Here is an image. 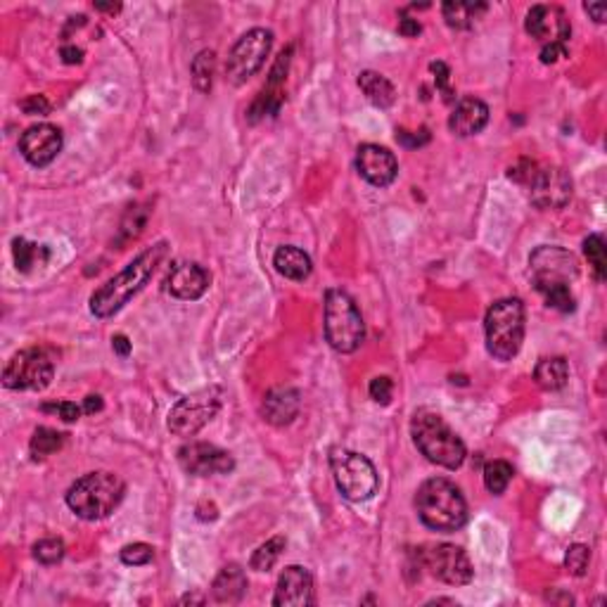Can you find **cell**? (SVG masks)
<instances>
[{"instance_id":"obj_22","label":"cell","mask_w":607,"mask_h":607,"mask_svg":"<svg viewBox=\"0 0 607 607\" xmlns=\"http://www.w3.org/2000/svg\"><path fill=\"white\" fill-rule=\"evenodd\" d=\"M299 406H302V396H299L297 389H292V387H276V389H270L263 396V420L276 425V428H285V425H290L297 418Z\"/></svg>"},{"instance_id":"obj_37","label":"cell","mask_w":607,"mask_h":607,"mask_svg":"<svg viewBox=\"0 0 607 607\" xmlns=\"http://www.w3.org/2000/svg\"><path fill=\"white\" fill-rule=\"evenodd\" d=\"M43 413H55L57 418H62L64 422H76L81 418L83 408L76 406L74 401H55V403H46Z\"/></svg>"},{"instance_id":"obj_15","label":"cell","mask_w":607,"mask_h":607,"mask_svg":"<svg viewBox=\"0 0 607 607\" xmlns=\"http://www.w3.org/2000/svg\"><path fill=\"white\" fill-rule=\"evenodd\" d=\"M290 60H292V46L278 55L273 70H270L269 83L263 86L262 93L256 96V100L252 103L247 112V119L252 124L262 121L266 117H276L280 107L285 103V81H287V70H290Z\"/></svg>"},{"instance_id":"obj_26","label":"cell","mask_w":607,"mask_h":607,"mask_svg":"<svg viewBox=\"0 0 607 607\" xmlns=\"http://www.w3.org/2000/svg\"><path fill=\"white\" fill-rule=\"evenodd\" d=\"M570 378V366L562 356H551V359H541L534 368V379L536 385L545 392H555L567 385Z\"/></svg>"},{"instance_id":"obj_18","label":"cell","mask_w":607,"mask_h":607,"mask_svg":"<svg viewBox=\"0 0 607 607\" xmlns=\"http://www.w3.org/2000/svg\"><path fill=\"white\" fill-rule=\"evenodd\" d=\"M316 603L313 594V577L306 567L290 565L285 567L276 586L273 605L276 607H306Z\"/></svg>"},{"instance_id":"obj_12","label":"cell","mask_w":607,"mask_h":607,"mask_svg":"<svg viewBox=\"0 0 607 607\" xmlns=\"http://www.w3.org/2000/svg\"><path fill=\"white\" fill-rule=\"evenodd\" d=\"M418 558L425 570H429L432 577H437L449 586H465L472 581V562H470L468 553L462 551L461 545L453 544H437L418 548Z\"/></svg>"},{"instance_id":"obj_14","label":"cell","mask_w":607,"mask_h":607,"mask_svg":"<svg viewBox=\"0 0 607 607\" xmlns=\"http://www.w3.org/2000/svg\"><path fill=\"white\" fill-rule=\"evenodd\" d=\"M179 462L187 475L195 477L228 475L235 468L233 455L207 442H190L186 446H180Z\"/></svg>"},{"instance_id":"obj_45","label":"cell","mask_w":607,"mask_h":607,"mask_svg":"<svg viewBox=\"0 0 607 607\" xmlns=\"http://www.w3.org/2000/svg\"><path fill=\"white\" fill-rule=\"evenodd\" d=\"M60 55H62L64 64H79L83 60V50L76 46H62Z\"/></svg>"},{"instance_id":"obj_19","label":"cell","mask_w":607,"mask_h":607,"mask_svg":"<svg viewBox=\"0 0 607 607\" xmlns=\"http://www.w3.org/2000/svg\"><path fill=\"white\" fill-rule=\"evenodd\" d=\"M356 169H359L361 176L375 187L392 186L394 179H396V173H399L396 157H394L387 147L375 146V143H366V146L359 147Z\"/></svg>"},{"instance_id":"obj_51","label":"cell","mask_w":607,"mask_h":607,"mask_svg":"<svg viewBox=\"0 0 607 607\" xmlns=\"http://www.w3.org/2000/svg\"><path fill=\"white\" fill-rule=\"evenodd\" d=\"M180 603H202V598H197V595H186Z\"/></svg>"},{"instance_id":"obj_34","label":"cell","mask_w":607,"mask_h":607,"mask_svg":"<svg viewBox=\"0 0 607 607\" xmlns=\"http://www.w3.org/2000/svg\"><path fill=\"white\" fill-rule=\"evenodd\" d=\"M34 558L41 565H57L64 558V541L62 538H43L34 545Z\"/></svg>"},{"instance_id":"obj_25","label":"cell","mask_w":607,"mask_h":607,"mask_svg":"<svg viewBox=\"0 0 607 607\" xmlns=\"http://www.w3.org/2000/svg\"><path fill=\"white\" fill-rule=\"evenodd\" d=\"M359 86L361 90L366 93L368 100H370L375 107H379V110L392 107L394 100H396V88H394V83L389 81L387 76L378 74V71H361Z\"/></svg>"},{"instance_id":"obj_6","label":"cell","mask_w":607,"mask_h":607,"mask_svg":"<svg viewBox=\"0 0 607 607\" xmlns=\"http://www.w3.org/2000/svg\"><path fill=\"white\" fill-rule=\"evenodd\" d=\"M325 339L339 353H353L366 339L363 316L345 290L325 292Z\"/></svg>"},{"instance_id":"obj_39","label":"cell","mask_w":607,"mask_h":607,"mask_svg":"<svg viewBox=\"0 0 607 607\" xmlns=\"http://www.w3.org/2000/svg\"><path fill=\"white\" fill-rule=\"evenodd\" d=\"M429 70H432V74H435V81H437V90L442 93L444 96V100L446 103H453V90L449 88V76H451V71H449V67L444 62H432L429 64Z\"/></svg>"},{"instance_id":"obj_33","label":"cell","mask_w":607,"mask_h":607,"mask_svg":"<svg viewBox=\"0 0 607 607\" xmlns=\"http://www.w3.org/2000/svg\"><path fill=\"white\" fill-rule=\"evenodd\" d=\"M515 470L508 461H491L486 468H484V486L494 494V496H501L508 484H511Z\"/></svg>"},{"instance_id":"obj_44","label":"cell","mask_w":607,"mask_h":607,"mask_svg":"<svg viewBox=\"0 0 607 607\" xmlns=\"http://www.w3.org/2000/svg\"><path fill=\"white\" fill-rule=\"evenodd\" d=\"M422 31V27H420V21L418 20H413V17H401V21H399V34L401 36H406V38H413V36H418Z\"/></svg>"},{"instance_id":"obj_49","label":"cell","mask_w":607,"mask_h":607,"mask_svg":"<svg viewBox=\"0 0 607 607\" xmlns=\"http://www.w3.org/2000/svg\"><path fill=\"white\" fill-rule=\"evenodd\" d=\"M545 601H551V603H560V605H574V598L570 594H562V591H551V594L545 595Z\"/></svg>"},{"instance_id":"obj_27","label":"cell","mask_w":607,"mask_h":607,"mask_svg":"<svg viewBox=\"0 0 607 607\" xmlns=\"http://www.w3.org/2000/svg\"><path fill=\"white\" fill-rule=\"evenodd\" d=\"M444 20L453 29H470L484 12H486V3H444L442 5Z\"/></svg>"},{"instance_id":"obj_1","label":"cell","mask_w":607,"mask_h":607,"mask_svg":"<svg viewBox=\"0 0 607 607\" xmlns=\"http://www.w3.org/2000/svg\"><path fill=\"white\" fill-rule=\"evenodd\" d=\"M166 252H169V245L166 242H157L154 247L146 249L143 254L136 256L119 276L107 280L103 287H97L93 292V297H90L93 316L110 318L124 309L126 304L131 302L146 287L147 280L154 276V270H157V266L166 256Z\"/></svg>"},{"instance_id":"obj_29","label":"cell","mask_w":607,"mask_h":607,"mask_svg":"<svg viewBox=\"0 0 607 607\" xmlns=\"http://www.w3.org/2000/svg\"><path fill=\"white\" fill-rule=\"evenodd\" d=\"M190 74H193L195 88L200 93H209L212 86H214V74H216V53L214 50H200L197 57L190 64Z\"/></svg>"},{"instance_id":"obj_23","label":"cell","mask_w":607,"mask_h":607,"mask_svg":"<svg viewBox=\"0 0 607 607\" xmlns=\"http://www.w3.org/2000/svg\"><path fill=\"white\" fill-rule=\"evenodd\" d=\"M245 594H247V574L240 565H226L216 574L214 584H212V595L216 603L235 605L245 598Z\"/></svg>"},{"instance_id":"obj_8","label":"cell","mask_w":607,"mask_h":607,"mask_svg":"<svg viewBox=\"0 0 607 607\" xmlns=\"http://www.w3.org/2000/svg\"><path fill=\"white\" fill-rule=\"evenodd\" d=\"M223 392L219 387H204L197 392L187 394L169 411V429L176 437H195L204 425L214 420L221 411Z\"/></svg>"},{"instance_id":"obj_7","label":"cell","mask_w":607,"mask_h":607,"mask_svg":"<svg viewBox=\"0 0 607 607\" xmlns=\"http://www.w3.org/2000/svg\"><path fill=\"white\" fill-rule=\"evenodd\" d=\"M330 468L332 477L342 496L353 501V503H363L378 494L379 489V475L375 470L373 461L363 453L349 449H332L330 451Z\"/></svg>"},{"instance_id":"obj_35","label":"cell","mask_w":607,"mask_h":607,"mask_svg":"<svg viewBox=\"0 0 607 607\" xmlns=\"http://www.w3.org/2000/svg\"><path fill=\"white\" fill-rule=\"evenodd\" d=\"M588 562H591V548H588V545L572 544L567 548L565 555L567 572L574 574V577H584L588 570Z\"/></svg>"},{"instance_id":"obj_50","label":"cell","mask_w":607,"mask_h":607,"mask_svg":"<svg viewBox=\"0 0 607 607\" xmlns=\"http://www.w3.org/2000/svg\"><path fill=\"white\" fill-rule=\"evenodd\" d=\"M96 10H97V12L117 14L119 10H121V5H119V3H96Z\"/></svg>"},{"instance_id":"obj_47","label":"cell","mask_w":607,"mask_h":607,"mask_svg":"<svg viewBox=\"0 0 607 607\" xmlns=\"http://www.w3.org/2000/svg\"><path fill=\"white\" fill-rule=\"evenodd\" d=\"M584 10H586L591 17H594L598 24H603L605 21V14H607V10H605V5L603 3H584Z\"/></svg>"},{"instance_id":"obj_17","label":"cell","mask_w":607,"mask_h":607,"mask_svg":"<svg viewBox=\"0 0 607 607\" xmlns=\"http://www.w3.org/2000/svg\"><path fill=\"white\" fill-rule=\"evenodd\" d=\"M527 34L544 43H567L572 34V24L567 20L562 7L558 5H534L527 12Z\"/></svg>"},{"instance_id":"obj_21","label":"cell","mask_w":607,"mask_h":607,"mask_svg":"<svg viewBox=\"0 0 607 607\" xmlns=\"http://www.w3.org/2000/svg\"><path fill=\"white\" fill-rule=\"evenodd\" d=\"M489 124V107L479 97H462L449 117V131L458 138H470Z\"/></svg>"},{"instance_id":"obj_10","label":"cell","mask_w":607,"mask_h":607,"mask_svg":"<svg viewBox=\"0 0 607 607\" xmlns=\"http://www.w3.org/2000/svg\"><path fill=\"white\" fill-rule=\"evenodd\" d=\"M270 48H273V34L269 29H252L237 38L226 60V79L233 86L247 83L256 71L266 64Z\"/></svg>"},{"instance_id":"obj_28","label":"cell","mask_w":607,"mask_h":607,"mask_svg":"<svg viewBox=\"0 0 607 607\" xmlns=\"http://www.w3.org/2000/svg\"><path fill=\"white\" fill-rule=\"evenodd\" d=\"M12 256L17 270L20 273H29L36 266H43V263L48 262V249L43 247V245H36V242L24 240V237H14Z\"/></svg>"},{"instance_id":"obj_3","label":"cell","mask_w":607,"mask_h":607,"mask_svg":"<svg viewBox=\"0 0 607 607\" xmlns=\"http://www.w3.org/2000/svg\"><path fill=\"white\" fill-rule=\"evenodd\" d=\"M126 496L124 479L114 472H88L67 491V505L81 520L96 522L117 511Z\"/></svg>"},{"instance_id":"obj_16","label":"cell","mask_w":607,"mask_h":607,"mask_svg":"<svg viewBox=\"0 0 607 607\" xmlns=\"http://www.w3.org/2000/svg\"><path fill=\"white\" fill-rule=\"evenodd\" d=\"M62 150V131L53 124L29 126L21 133L20 152L31 166H48Z\"/></svg>"},{"instance_id":"obj_5","label":"cell","mask_w":607,"mask_h":607,"mask_svg":"<svg viewBox=\"0 0 607 607\" xmlns=\"http://www.w3.org/2000/svg\"><path fill=\"white\" fill-rule=\"evenodd\" d=\"M525 304L518 297L498 299L484 318L486 349L494 359L512 361L525 342Z\"/></svg>"},{"instance_id":"obj_32","label":"cell","mask_w":607,"mask_h":607,"mask_svg":"<svg viewBox=\"0 0 607 607\" xmlns=\"http://www.w3.org/2000/svg\"><path fill=\"white\" fill-rule=\"evenodd\" d=\"M64 446V435L53 428H38L31 437L29 449L34 453V458H48V455L57 453Z\"/></svg>"},{"instance_id":"obj_30","label":"cell","mask_w":607,"mask_h":607,"mask_svg":"<svg viewBox=\"0 0 607 607\" xmlns=\"http://www.w3.org/2000/svg\"><path fill=\"white\" fill-rule=\"evenodd\" d=\"M283 551H285L283 536L269 538L266 544H262L259 548H256L252 560H249V567L256 570V572H269V570H273V565H276L278 560H280Z\"/></svg>"},{"instance_id":"obj_31","label":"cell","mask_w":607,"mask_h":607,"mask_svg":"<svg viewBox=\"0 0 607 607\" xmlns=\"http://www.w3.org/2000/svg\"><path fill=\"white\" fill-rule=\"evenodd\" d=\"M584 254L588 259V266L594 270V278L598 283H605L607 278V254H605V240L603 235L594 233L584 240Z\"/></svg>"},{"instance_id":"obj_36","label":"cell","mask_w":607,"mask_h":607,"mask_svg":"<svg viewBox=\"0 0 607 607\" xmlns=\"http://www.w3.org/2000/svg\"><path fill=\"white\" fill-rule=\"evenodd\" d=\"M119 558H121V562L129 567L150 565L152 560H154V548H152L150 544H129L121 548Z\"/></svg>"},{"instance_id":"obj_40","label":"cell","mask_w":607,"mask_h":607,"mask_svg":"<svg viewBox=\"0 0 607 607\" xmlns=\"http://www.w3.org/2000/svg\"><path fill=\"white\" fill-rule=\"evenodd\" d=\"M20 107L29 117H46L50 112V103L46 100V96H29L27 100H21Z\"/></svg>"},{"instance_id":"obj_13","label":"cell","mask_w":607,"mask_h":607,"mask_svg":"<svg viewBox=\"0 0 607 607\" xmlns=\"http://www.w3.org/2000/svg\"><path fill=\"white\" fill-rule=\"evenodd\" d=\"M572 176L560 166H545L536 169L529 183L531 204L538 209H562L572 200Z\"/></svg>"},{"instance_id":"obj_24","label":"cell","mask_w":607,"mask_h":607,"mask_svg":"<svg viewBox=\"0 0 607 607\" xmlns=\"http://www.w3.org/2000/svg\"><path fill=\"white\" fill-rule=\"evenodd\" d=\"M273 266L280 276L290 278V280H306L313 270L311 256L299 247H292V245L278 249L276 256H273Z\"/></svg>"},{"instance_id":"obj_9","label":"cell","mask_w":607,"mask_h":607,"mask_svg":"<svg viewBox=\"0 0 607 607\" xmlns=\"http://www.w3.org/2000/svg\"><path fill=\"white\" fill-rule=\"evenodd\" d=\"M529 273L534 287L544 295V292L570 287V283L579 276V263L572 252L555 245H544L529 256Z\"/></svg>"},{"instance_id":"obj_48","label":"cell","mask_w":607,"mask_h":607,"mask_svg":"<svg viewBox=\"0 0 607 607\" xmlns=\"http://www.w3.org/2000/svg\"><path fill=\"white\" fill-rule=\"evenodd\" d=\"M97 411H103V399L97 394H90L83 401V413H97Z\"/></svg>"},{"instance_id":"obj_46","label":"cell","mask_w":607,"mask_h":607,"mask_svg":"<svg viewBox=\"0 0 607 607\" xmlns=\"http://www.w3.org/2000/svg\"><path fill=\"white\" fill-rule=\"evenodd\" d=\"M112 349H114L119 356H124L126 359V356L131 353V342H129L126 335H114V337H112Z\"/></svg>"},{"instance_id":"obj_11","label":"cell","mask_w":607,"mask_h":607,"mask_svg":"<svg viewBox=\"0 0 607 607\" xmlns=\"http://www.w3.org/2000/svg\"><path fill=\"white\" fill-rule=\"evenodd\" d=\"M55 363L43 349H24L7 361L3 370V385L7 389H31L41 392L53 382Z\"/></svg>"},{"instance_id":"obj_43","label":"cell","mask_w":607,"mask_h":607,"mask_svg":"<svg viewBox=\"0 0 607 607\" xmlns=\"http://www.w3.org/2000/svg\"><path fill=\"white\" fill-rule=\"evenodd\" d=\"M396 140H399L401 146H406V147H420V146H425L429 140V131L428 129H420V133H415V131H396Z\"/></svg>"},{"instance_id":"obj_4","label":"cell","mask_w":607,"mask_h":607,"mask_svg":"<svg viewBox=\"0 0 607 607\" xmlns=\"http://www.w3.org/2000/svg\"><path fill=\"white\" fill-rule=\"evenodd\" d=\"M411 435L425 458L435 465H442L446 470H458L465 462L468 449L453 429L444 422L439 413L432 411H418L411 422Z\"/></svg>"},{"instance_id":"obj_42","label":"cell","mask_w":607,"mask_h":607,"mask_svg":"<svg viewBox=\"0 0 607 607\" xmlns=\"http://www.w3.org/2000/svg\"><path fill=\"white\" fill-rule=\"evenodd\" d=\"M534 173H536V164H534V162H529V159H522L518 166H512L508 176H511L512 180H518V183H525V186H529L531 179H534Z\"/></svg>"},{"instance_id":"obj_41","label":"cell","mask_w":607,"mask_h":607,"mask_svg":"<svg viewBox=\"0 0 607 607\" xmlns=\"http://www.w3.org/2000/svg\"><path fill=\"white\" fill-rule=\"evenodd\" d=\"M570 55V48L567 43H545L544 50H541V62L544 64H553L562 60V57Z\"/></svg>"},{"instance_id":"obj_38","label":"cell","mask_w":607,"mask_h":607,"mask_svg":"<svg viewBox=\"0 0 607 607\" xmlns=\"http://www.w3.org/2000/svg\"><path fill=\"white\" fill-rule=\"evenodd\" d=\"M368 392H370V399H373L375 403H382V406H387V403L392 401L394 382L387 378V375H379V378L370 379V387H368Z\"/></svg>"},{"instance_id":"obj_20","label":"cell","mask_w":607,"mask_h":607,"mask_svg":"<svg viewBox=\"0 0 607 607\" xmlns=\"http://www.w3.org/2000/svg\"><path fill=\"white\" fill-rule=\"evenodd\" d=\"M212 285V276L195 262H179L166 276V292L183 302L200 299Z\"/></svg>"},{"instance_id":"obj_2","label":"cell","mask_w":607,"mask_h":607,"mask_svg":"<svg viewBox=\"0 0 607 607\" xmlns=\"http://www.w3.org/2000/svg\"><path fill=\"white\" fill-rule=\"evenodd\" d=\"M415 511L422 525L442 534L462 529L468 522V503L461 489L444 477H432L420 484L415 494Z\"/></svg>"}]
</instances>
